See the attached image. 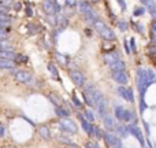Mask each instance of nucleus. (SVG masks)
<instances>
[{
  "label": "nucleus",
  "instance_id": "47",
  "mask_svg": "<svg viewBox=\"0 0 156 148\" xmlns=\"http://www.w3.org/2000/svg\"><path fill=\"white\" fill-rule=\"evenodd\" d=\"M94 148H101V147H100V146H99V144H97V143H94Z\"/></svg>",
  "mask_w": 156,
  "mask_h": 148
},
{
  "label": "nucleus",
  "instance_id": "45",
  "mask_svg": "<svg viewBox=\"0 0 156 148\" xmlns=\"http://www.w3.org/2000/svg\"><path fill=\"white\" fill-rule=\"evenodd\" d=\"M69 148H80V147L76 146V144H70V146H69Z\"/></svg>",
  "mask_w": 156,
  "mask_h": 148
},
{
  "label": "nucleus",
  "instance_id": "27",
  "mask_svg": "<svg viewBox=\"0 0 156 148\" xmlns=\"http://www.w3.org/2000/svg\"><path fill=\"white\" fill-rule=\"evenodd\" d=\"M85 18H86V21H88V22H89V23H92V25H93V23H94V22H96V21H97V15H96V14H94V13H93V11H92V13H90V14H88V15H86V16H85Z\"/></svg>",
  "mask_w": 156,
  "mask_h": 148
},
{
  "label": "nucleus",
  "instance_id": "41",
  "mask_svg": "<svg viewBox=\"0 0 156 148\" xmlns=\"http://www.w3.org/2000/svg\"><path fill=\"white\" fill-rule=\"evenodd\" d=\"M116 2L119 3V5H121L122 10H126V2H125V0H116Z\"/></svg>",
  "mask_w": 156,
  "mask_h": 148
},
{
  "label": "nucleus",
  "instance_id": "36",
  "mask_svg": "<svg viewBox=\"0 0 156 148\" xmlns=\"http://www.w3.org/2000/svg\"><path fill=\"white\" fill-rule=\"evenodd\" d=\"M65 2L67 7H76L77 5V0H65Z\"/></svg>",
  "mask_w": 156,
  "mask_h": 148
},
{
  "label": "nucleus",
  "instance_id": "42",
  "mask_svg": "<svg viewBox=\"0 0 156 148\" xmlns=\"http://www.w3.org/2000/svg\"><path fill=\"white\" fill-rule=\"evenodd\" d=\"M26 15L27 16H32L33 15V10L30 8V5H27V7H26Z\"/></svg>",
  "mask_w": 156,
  "mask_h": 148
},
{
  "label": "nucleus",
  "instance_id": "28",
  "mask_svg": "<svg viewBox=\"0 0 156 148\" xmlns=\"http://www.w3.org/2000/svg\"><path fill=\"white\" fill-rule=\"evenodd\" d=\"M56 140L60 141V143H63V144H66V146H70V144H73V143H71V139L66 137V136H58Z\"/></svg>",
  "mask_w": 156,
  "mask_h": 148
},
{
  "label": "nucleus",
  "instance_id": "35",
  "mask_svg": "<svg viewBox=\"0 0 156 148\" xmlns=\"http://www.w3.org/2000/svg\"><path fill=\"white\" fill-rule=\"evenodd\" d=\"M151 38L156 43V22L152 25V27H151Z\"/></svg>",
  "mask_w": 156,
  "mask_h": 148
},
{
  "label": "nucleus",
  "instance_id": "39",
  "mask_svg": "<svg viewBox=\"0 0 156 148\" xmlns=\"http://www.w3.org/2000/svg\"><path fill=\"white\" fill-rule=\"evenodd\" d=\"M7 30H0V40H7Z\"/></svg>",
  "mask_w": 156,
  "mask_h": 148
},
{
  "label": "nucleus",
  "instance_id": "2",
  "mask_svg": "<svg viewBox=\"0 0 156 148\" xmlns=\"http://www.w3.org/2000/svg\"><path fill=\"white\" fill-rule=\"evenodd\" d=\"M93 26H94V29L97 30V33H99L105 41H114L115 40V33H114L108 26H105L101 21H96L93 23Z\"/></svg>",
  "mask_w": 156,
  "mask_h": 148
},
{
  "label": "nucleus",
  "instance_id": "24",
  "mask_svg": "<svg viewBox=\"0 0 156 148\" xmlns=\"http://www.w3.org/2000/svg\"><path fill=\"white\" fill-rule=\"evenodd\" d=\"M0 51H14V45L7 40H0Z\"/></svg>",
  "mask_w": 156,
  "mask_h": 148
},
{
  "label": "nucleus",
  "instance_id": "3",
  "mask_svg": "<svg viewBox=\"0 0 156 148\" xmlns=\"http://www.w3.org/2000/svg\"><path fill=\"white\" fill-rule=\"evenodd\" d=\"M114 117L121 122H129L132 119H134V114L132 111L126 110L123 106H116L115 110H114Z\"/></svg>",
  "mask_w": 156,
  "mask_h": 148
},
{
  "label": "nucleus",
  "instance_id": "51",
  "mask_svg": "<svg viewBox=\"0 0 156 148\" xmlns=\"http://www.w3.org/2000/svg\"><path fill=\"white\" fill-rule=\"evenodd\" d=\"M155 78H156V74H155Z\"/></svg>",
  "mask_w": 156,
  "mask_h": 148
},
{
  "label": "nucleus",
  "instance_id": "46",
  "mask_svg": "<svg viewBox=\"0 0 156 148\" xmlns=\"http://www.w3.org/2000/svg\"><path fill=\"white\" fill-rule=\"evenodd\" d=\"M21 8V5H19V3H15V10H19Z\"/></svg>",
  "mask_w": 156,
  "mask_h": 148
},
{
  "label": "nucleus",
  "instance_id": "10",
  "mask_svg": "<svg viewBox=\"0 0 156 148\" xmlns=\"http://www.w3.org/2000/svg\"><path fill=\"white\" fill-rule=\"evenodd\" d=\"M77 7H78V13L81 14V15L86 16L88 14H90L92 11V7L90 4H89L88 2H85V0H81V2H77Z\"/></svg>",
  "mask_w": 156,
  "mask_h": 148
},
{
  "label": "nucleus",
  "instance_id": "6",
  "mask_svg": "<svg viewBox=\"0 0 156 148\" xmlns=\"http://www.w3.org/2000/svg\"><path fill=\"white\" fill-rule=\"evenodd\" d=\"M129 132L132 136H134L136 139H137V141L141 144L143 147H145V139H144V135L143 132H141V129L137 126V124H133L129 126Z\"/></svg>",
  "mask_w": 156,
  "mask_h": 148
},
{
  "label": "nucleus",
  "instance_id": "18",
  "mask_svg": "<svg viewBox=\"0 0 156 148\" xmlns=\"http://www.w3.org/2000/svg\"><path fill=\"white\" fill-rule=\"evenodd\" d=\"M56 25H58V26H60V30H63L69 25L67 16L63 15V14H58V15H56Z\"/></svg>",
  "mask_w": 156,
  "mask_h": 148
},
{
  "label": "nucleus",
  "instance_id": "31",
  "mask_svg": "<svg viewBox=\"0 0 156 148\" xmlns=\"http://www.w3.org/2000/svg\"><path fill=\"white\" fill-rule=\"evenodd\" d=\"M7 136V126L4 124H0V139H4Z\"/></svg>",
  "mask_w": 156,
  "mask_h": 148
},
{
  "label": "nucleus",
  "instance_id": "38",
  "mask_svg": "<svg viewBox=\"0 0 156 148\" xmlns=\"http://www.w3.org/2000/svg\"><path fill=\"white\" fill-rule=\"evenodd\" d=\"M136 51H137V48H136V41L132 38V40H130V52H136Z\"/></svg>",
  "mask_w": 156,
  "mask_h": 148
},
{
  "label": "nucleus",
  "instance_id": "4",
  "mask_svg": "<svg viewBox=\"0 0 156 148\" xmlns=\"http://www.w3.org/2000/svg\"><path fill=\"white\" fill-rule=\"evenodd\" d=\"M60 128L65 130L66 133H70V135H76L78 132V126L76 125V122L71 121L70 118H62L59 122Z\"/></svg>",
  "mask_w": 156,
  "mask_h": 148
},
{
  "label": "nucleus",
  "instance_id": "43",
  "mask_svg": "<svg viewBox=\"0 0 156 148\" xmlns=\"http://www.w3.org/2000/svg\"><path fill=\"white\" fill-rule=\"evenodd\" d=\"M85 148H94V143H92V141H88V143L85 144Z\"/></svg>",
  "mask_w": 156,
  "mask_h": 148
},
{
  "label": "nucleus",
  "instance_id": "34",
  "mask_svg": "<svg viewBox=\"0 0 156 148\" xmlns=\"http://www.w3.org/2000/svg\"><path fill=\"white\" fill-rule=\"evenodd\" d=\"M118 27L121 32H125V30L127 29V23L125 21H118Z\"/></svg>",
  "mask_w": 156,
  "mask_h": 148
},
{
  "label": "nucleus",
  "instance_id": "48",
  "mask_svg": "<svg viewBox=\"0 0 156 148\" xmlns=\"http://www.w3.org/2000/svg\"><path fill=\"white\" fill-rule=\"evenodd\" d=\"M49 2H52V3H55V0H49Z\"/></svg>",
  "mask_w": 156,
  "mask_h": 148
},
{
  "label": "nucleus",
  "instance_id": "37",
  "mask_svg": "<svg viewBox=\"0 0 156 148\" xmlns=\"http://www.w3.org/2000/svg\"><path fill=\"white\" fill-rule=\"evenodd\" d=\"M143 125H144V129H145V132H147V136H149V135H151V130H149V124L147 121H143Z\"/></svg>",
  "mask_w": 156,
  "mask_h": 148
},
{
  "label": "nucleus",
  "instance_id": "12",
  "mask_svg": "<svg viewBox=\"0 0 156 148\" xmlns=\"http://www.w3.org/2000/svg\"><path fill=\"white\" fill-rule=\"evenodd\" d=\"M112 77H114V81L121 84V85H126L127 81H129L126 71H112Z\"/></svg>",
  "mask_w": 156,
  "mask_h": 148
},
{
  "label": "nucleus",
  "instance_id": "44",
  "mask_svg": "<svg viewBox=\"0 0 156 148\" xmlns=\"http://www.w3.org/2000/svg\"><path fill=\"white\" fill-rule=\"evenodd\" d=\"M125 49H126V52L127 54H130V47H129V44H127V41H125Z\"/></svg>",
  "mask_w": 156,
  "mask_h": 148
},
{
  "label": "nucleus",
  "instance_id": "40",
  "mask_svg": "<svg viewBox=\"0 0 156 148\" xmlns=\"http://www.w3.org/2000/svg\"><path fill=\"white\" fill-rule=\"evenodd\" d=\"M141 3H143V4H145L147 7H148V5H151V4H154L155 3V0H140Z\"/></svg>",
  "mask_w": 156,
  "mask_h": 148
},
{
  "label": "nucleus",
  "instance_id": "25",
  "mask_svg": "<svg viewBox=\"0 0 156 148\" xmlns=\"http://www.w3.org/2000/svg\"><path fill=\"white\" fill-rule=\"evenodd\" d=\"M93 136L96 140H103V130L99 126H96V125L93 126Z\"/></svg>",
  "mask_w": 156,
  "mask_h": 148
},
{
  "label": "nucleus",
  "instance_id": "5",
  "mask_svg": "<svg viewBox=\"0 0 156 148\" xmlns=\"http://www.w3.org/2000/svg\"><path fill=\"white\" fill-rule=\"evenodd\" d=\"M118 95L123 100H126V102H129V103L134 102V92H133V89L125 88V85H121L118 88Z\"/></svg>",
  "mask_w": 156,
  "mask_h": 148
},
{
  "label": "nucleus",
  "instance_id": "21",
  "mask_svg": "<svg viewBox=\"0 0 156 148\" xmlns=\"http://www.w3.org/2000/svg\"><path fill=\"white\" fill-rule=\"evenodd\" d=\"M48 96V99L51 100V103L55 106V107H59V106H63L62 104V99H60L58 95H55V93H48L47 95Z\"/></svg>",
  "mask_w": 156,
  "mask_h": 148
},
{
  "label": "nucleus",
  "instance_id": "33",
  "mask_svg": "<svg viewBox=\"0 0 156 148\" xmlns=\"http://www.w3.org/2000/svg\"><path fill=\"white\" fill-rule=\"evenodd\" d=\"M144 14H145V8H143V7L134 8V15L136 16H141V15H144Z\"/></svg>",
  "mask_w": 156,
  "mask_h": 148
},
{
  "label": "nucleus",
  "instance_id": "49",
  "mask_svg": "<svg viewBox=\"0 0 156 148\" xmlns=\"http://www.w3.org/2000/svg\"><path fill=\"white\" fill-rule=\"evenodd\" d=\"M93 2H99V0H93Z\"/></svg>",
  "mask_w": 156,
  "mask_h": 148
},
{
  "label": "nucleus",
  "instance_id": "22",
  "mask_svg": "<svg viewBox=\"0 0 156 148\" xmlns=\"http://www.w3.org/2000/svg\"><path fill=\"white\" fill-rule=\"evenodd\" d=\"M82 115H83V118H85L88 122H90V124H93L94 118H96V117H94V113L92 111V108H86V110L83 111Z\"/></svg>",
  "mask_w": 156,
  "mask_h": 148
},
{
  "label": "nucleus",
  "instance_id": "17",
  "mask_svg": "<svg viewBox=\"0 0 156 148\" xmlns=\"http://www.w3.org/2000/svg\"><path fill=\"white\" fill-rule=\"evenodd\" d=\"M104 60H105V63H107L108 66H111L112 63H115V62H118V60H119V55L116 54V52H110V54H105L104 55Z\"/></svg>",
  "mask_w": 156,
  "mask_h": 148
},
{
  "label": "nucleus",
  "instance_id": "29",
  "mask_svg": "<svg viewBox=\"0 0 156 148\" xmlns=\"http://www.w3.org/2000/svg\"><path fill=\"white\" fill-rule=\"evenodd\" d=\"M138 106H140V113L141 114H143L144 111L148 108V104L145 103V99H144V97H140V103H138Z\"/></svg>",
  "mask_w": 156,
  "mask_h": 148
},
{
  "label": "nucleus",
  "instance_id": "50",
  "mask_svg": "<svg viewBox=\"0 0 156 148\" xmlns=\"http://www.w3.org/2000/svg\"><path fill=\"white\" fill-rule=\"evenodd\" d=\"M143 148H148V147H143Z\"/></svg>",
  "mask_w": 156,
  "mask_h": 148
},
{
  "label": "nucleus",
  "instance_id": "30",
  "mask_svg": "<svg viewBox=\"0 0 156 148\" xmlns=\"http://www.w3.org/2000/svg\"><path fill=\"white\" fill-rule=\"evenodd\" d=\"M15 63H26L27 62V56H25V55H21V54H16V58L15 60H14Z\"/></svg>",
  "mask_w": 156,
  "mask_h": 148
},
{
  "label": "nucleus",
  "instance_id": "1",
  "mask_svg": "<svg viewBox=\"0 0 156 148\" xmlns=\"http://www.w3.org/2000/svg\"><path fill=\"white\" fill-rule=\"evenodd\" d=\"M12 74H14L15 81H18V82H21V84H26V85H29V86H32V85H34V84H36V78L33 77L29 71L14 69Z\"/></svg>",
  "mask_w": 156,
  "mask_h": 148
},
{
  "label": "nucleus",
  "instance_id": "11",
  "mask_svg": "<svg viewBox=\"0 0 156 148\" xmlns=\"http://www.w3.org/2000/svg\"><path fill=\"white\" fill-rule=\"evenodd\" d=\"M115 135L118 136L119 139H126L130 136V132H129V126L127 125H116L115 128Z\"/></svg>",
  "mask_w": 156,
  "mask_h": 148
},
{
  "label": "nucleus",
  "instance_id": "7",
  "mask_svg": "<svg viewBox=\"0 0 156 148\" xmlns=\"http://www.w3.org/2000/svg\"><path fill=\"white\" fill-rule=\"evenodd\" d=\"M70 78L77 86H83L85 85V75L81 73L80 70H70Z\"/></svg>",
  "mask_w": 156,
  "mask_h": 148
},
{
  "label": "nucleus",
  "instance_id": "20",
  "mask_svg": "<svg viewBox=\"0 0 156 148\" xmlns=\"http://www.w3.org/2000/svg\"><path fill=\"white\" fill-rule=\"evenodd\" d=\"M110 69H111L112 71H125V70H126V65H125L123 60L119 59L118 62L112 63V65L110 66Z\"/></svg>",
  "mask_w": 156,
  "mask_h": 148
},
{
  "label": "nucleus",
  "instance_id": "15",
  "mask_svg": "<svg viewBox=\"0 0 156 148\" xmlns=\"http://www.w3.org/2000/svg\"><path fill=\"white\" fill-rule=\"evenodd\" d=\"M43 8H44V11H45L48 15H55V14H56V11H55V4L52 2H49V0H44L43 2Z\"/></svg>",
  "mask_w": 156,
  "mask_h": 148
},
{
  "label": "nucleus",
  "instance_id": "19",
  "mask_svg": "<svg viewBox=\"0 0 156 148\" xmlns=\"http://www.w3.org/2000/svg\"><path fill=\"white\" fill-rule=\"evenodd\" d=\"M15 62L12 60H4L2 59L0 60V70H14L15 69Z\"/></svg>",
  "mask_w": 156,
  "mask_h": 148
},
{
  "label": "nucleus",
  "instance_id": "32",
  "mask_svg": "<svg viewBox=\"0 0 156 148\" xmlns=\"http://www.w3.org/2000/svg\"><path fill=\"white\" fill-rule=\"evenodd\" d=\"M55 58H56V60L60 63V65H63V66H65V65H67V60H66V58L63 56V55L56 54V55H55Z\"/></svg>",
  "mask_w": 156,
  "mask_h": 148
},
{
  "label": "nucleus",
  "instance_id": "9",
  "mask_svg": "<svg viewBox=\"0 0 156 148\" xmlns=\"http://www.w3.org/2000/svg\"><path fill=\"white\" fill-rule=\"evenodd\" d=\"M103 125H104L105 130H108V132H114L116 128V124L115 121H114V117L111 115V114H107V115L103 117Z\"/></svg>",
  "mask_w": 156,
  "mask_h": 148
},
{
  "label": "nucleus",
  "instance_id": "14",
  "mask_svg": "<svg viewBox=\"0 0 156 148\" xmlns=\"http://www.w3.org/2000/svg\"><path fill=\"white\" fill-rule=\"evenodd\" d=\"M38 135H40V137L43 139V140H49L51 139V130H49V128L47 126V125H41V126H38Z\"/></svg>",
  "mask_w": 156,
  "mask_h": 148
},
{
  "label": "nucleus",
  "instance_id": "13",
  "mask_svg": "<svg viewBox=\"0 0 156 148\" xmlns=\"http://www.w3.org/2000/svg\"><path fill=\"white\" fill-rule=\"evenodd\" d=\"M96 108H97V111H99L101 118L104 115H107L108 114V103H107V100H105V97H103L100 102L96 103Z\"/></svg>",
  "mask_w": 156,
  "mask_h": 148
},
{
  "label": "nucleus",
  "instance_id": "23",
  "mask_svg": "<svg viewBox=\"0 0 156 148\" xmlns=\"http://www.w3.org/2000/svg\"><path fill=\"white\" fill-rule=\"evenodd\" d=\"M48 71L51 73V75L55 78V80L60 81V77H59V71H58L56 66L54 65V63H48Z\"/></svg>",
  "mask_w": 156,
  "mask_h": 148
},
{
  "label": "nucleus",
  "instance_id": "16",
  "mask_svg": "<svg viewBox=\"0 0 156 148\" xmlns=\"http://www.w3.org/2000/svg\"><path fill=\"white\" fill-rule=\"evenodd\" d=\"M55 114H56L60 119H62V118H69V117H70V111H69L67 108H65V106L55 107Z\"/></svg>",
  "mask_w": 156,
  "mask_h": 148
},
{
  "label": "nucleus",
  "instance_id": "8",
  "mask_svg": "<svg viewBox=\"0 0 156 148\" xmlns=\"http://www.w3.org/2000/svg\"><path fill=\"white\" fill-rule=\"evenodd\" d=\"M78 119H80V122H81V128L83 129V132H85L88 136H90V137H92V136H93V126H94V125L86 121V119L83 118L82 114H78Z\"/></svg>",
  "mask_w": 156,
  "mask_h": 148
},
{
  "label": "nucleus",
  "instance_id": "26",
  "mask_svg": "<svg viewBox=\"0 0 156 148\" xmlns=\"http://www.w3.org/2000/svg\"><path fill=\"white\" fill-rule=\"evenodd\" d=\"M71 102H73V104H74V107L76 108H82V102H81L80 99H78V96L76 93H73V96H71Z\"/></svg>",
  "mask_w": 156,
  "mask_h": 148
}]
</instances>
